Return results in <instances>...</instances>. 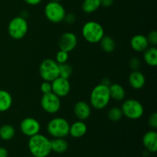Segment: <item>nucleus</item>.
Listing matches in <instances>:
<instances>
[{
  "instance_id": "18",
  "label": "nucleus",
  "mask_w": 157,
  "mask_h": 157,
  "mask_svg": "<svg viewBox=\"0 0 157 157\" xmlns=\"http://www.w3.org/2000/svg\"><path fill=\"white\" fill-rule=\"evenodd\" d=\"M109 92H110V99L117 101H123L126 97L125 89L117 83L110 84V85L109 86Z\"/></svg>"
},
{
  "instance_id": "20",
  "label": "nucleus",
  "mask_w": 157,
  "mask_h": 157,
  "mask_svg": "<svg viewBox=\"0 0 157 157\" xmlns=\"http://www.w3.org/2000/svg\"><path fill=\"white\" fill-rule=\"evenodd\" d=\"M12 97L9 92L0 90V112L9 110L12 105Z\"/></svg>"
},
{
  "instance_id": "31",
  "label": "nucleus",
  "mask_w": 157,
  "mask_h": 157,
  "mask_svg": "<svg viewBox=\"0 0 157 157\" xmlns=\"http://www.w3.org/2000/svg\"><path fill=\"white\" fill-rule=\"evenodd\" d=\"M140 65V61L137 58L134 57V58H132L130 61V68L133 71L137 70L138 67Z\"/></svg>"
},
{
  "instance_id": "35",
  "label": "nucleus",
  "mask_w": 157,
  "mask_h": 157,
  "mask_svg": "<svg viewBox=\"0 0 157 157\" xmlns=\"http://www.w3.org/2000/svg\"><path fill=\"white\" fill-rule=\"evenodd\" d=\"M9 153L5 147H0V157H8Z\"/></svg>"
},
{
  "instance_id": "1",
  "label": "nucleus",
  "mask_w": 157,
  "mask_h": 157,
  "mask_svg": "<svg viewBox=\"0 0 157 157\" xmlns=\"http://www.w3.org/2000/svg\"><path fill=\"white\" fill-rule=\"evenodd\" d=\"M28 147L32 156L35 157H47L52 152L51 140L40 133L29 138Z\"/></svg>"
},
{
  "instance_id": "3",
  "label": "nucleus",
  "mask_w": 157,
  "mask_h": 157,
  "mask_svg": "<svg viewBox=\"0 0 157 157\" xmlns=\"http://www.w3.org/2000/svg\"><path fill=\"white\" fill-rule=\"evenodd\" d=\"M82 35L84 39L90 44L99 43L104 36V28L97 21H87L82 28Z\"/></svg>"
},
{
  "instance_id": "12",
  "label": "nucleus",
  "mask_w": 157,
  "mask_h": 157,
  "mask_svg": "<svg viewBox=\"0 0 157 157\" xmlns=\"http://www.w3.org/2000/svg\"><path fill=\"white\" fill-rule=\"evenodd\" d=\"M78 44V38L72 32H65L62 34L58 40L60 50L66 52H71L76 48Z\"/></svg>"
},
{
  "instance_id": "13",
  "label": "nucleus",
  "mask_w": 157,
  "mask_h": 157,
  "mask_svg": "<svg viewBox=\"0 0 157 157\" xmlns=\"http://www.w3.org/2000/svg\"><path fill=\"white\" fill-rule=\"evenodd\" d=\"M74 113H75V117L79 121H85L90 117V113H91V107L90 104L86 101H78L75 104Z\"/></svg>"
},
{
  "instance_id": "32",
  "label": "nucleus",
  "mask_w": 157,
  "mask_h": 157,
  "mask_svg": "<svg viewBox=\"0 0 157 157\" xmlns=\"http://www.w3.org/2000/svg\"><path fill=\"white\" fill-rule=\"evenodd\" d=\"M76 20V18H75V15L74 14L69 13V14H66L65 17H64V21H65L67 24H74V22Z\"/></svg>"
},
{
  "instance_id": "9",
  "label": "nucleus",
  "mask_w": 157,
  "mask_h": 157,
  "mask_svg": "<svg viewBox=\"0 0 157 157\" xmlns=\"http://www.w3.org/2000/svg\"><path fill=\"white\" fill-rule=\"evenodd\" d=\"M41 106L46 113H56L61 108V99L53 92L44 94L41 98Z\"/></svg>"
},
{
  "instance_id": "22",
  "label": "nucleus",
  "mask_w": 157,
  "mask_h": 157,
  "mask_svg": "<svg viewBox=\"0 0 157 157\" xmlns=\"http://www.w3.org/2000/svg\"><path fill=\"white\" fill-rule=\"evenodd\" d=\"M99 43L101 49L106 53H111L116 48V42L110 36L104 35Z\"/></svg>"
},
{
  "instance_id": "36",
  "label": "nucleus",
  "mask_w": 157,
  "mask_h": 157,
  "mask_svg": "<svg viewBox=\"0 0 157 157\" xmlns=\"http://www.w3.org/2000/svg\"><path fill=\"white\" fill-rule=\"evenodd\" d=\"M101 84H104V85H106V86H108L109 87V86L110 85V84H111V82H110V79H108L107 78H104L102 81H101Z\"/></svg>"
},
{
  "instance_id": "7",
  "label": "nucleus",
  "mask_w": 157,
  "mask_h": 157,
  "mask_svg": "<svg viewBox=\"0 0 157 157\" xmlns=\"http://www.w3.org/2000/svg\"><path fill=\"white\" fill-rule=\"evenodd\" d=\"M44 15L52 23H60L64 21L66 15L65 9L60 2L50 1L44 9Z\"/></svg>"
},
{
  "instance_id": "27",
  "label": "nucleus",
  "mask_w": 157,
  "mask_h": 157,
  "mask_svg": "<svg viewBox=\"0 0 157 157\" xmlns=\"http://www.w3.org/2000/svg\"><path fill=\"white\" fill-rule=\"evenodd\" d=\"M68 58V52L60 50L58 51V53L56 54V56H55V61H56L58 64H64V63H67Z\"/></svg>"
},
{
  "instance_id": "34",
  "label": "nucleus",
  "mask_w": 157,
  "mask_h": 157,
  "mask_svg": "<svg viewBox=\"0 0 157 157\" xmlns=\"http://www.w3.org/2000/svg\"><path fill=\"white\" fill-rule=\"evenodd\" d=\"M23 1L29 6H37V5L40 4L42 0H23Z\"/></svg>"
},
{
  "instance_id": "19",
  "label": "nucleus",
  "mask_w": 157,
  "mask_h": 157,
  "mask_svg": "<svg viewBox=\"0 0 157 157\" xmlns=\"http://www.w3.org/2000/svg\"><path fill=\"white\" fill-rule=\"evenodd\" d=\"M144 60L149 66L156 67L157 65V48L156 46L148 47L144 51Z\"/></svg>"
},
{
  "instance_id": "8",
  "label": "nucleus",
  "mask_w": 157,
  "mask_h": 157,
  "mask_svg": "<svg viewBox=\"0 0 157 157\" xmlns=\"http://www.w3.org/2000/svg\"><path fill=\"white\" fill-rule=\"evenodd\" d=\"M39 74L44 81L52 82L59 77L58 64L55 60L50 58L44 59L40 64Z\"/></svg>"
},
{
  "instance_id": "28",
  "label": "nucleus",
  "mask_w": 157,
  "mask_h": 157,
  "mask_svg": "<svg viewBox=\"0 0 157 157\" xmlns=\"http://www.w3.org/2000/svg\"><path fill=\"white\" fill-rule=\"evenodd\" d=\"M40 89H41V91L42 92L43 94H44L51 93V92H52V82L44 81L41 83V86H40Z\"/></svg>"
},
{
  "instance_id": "30",
  "label": "nucleus",
  "mask_w": 157,
  "mask_h": 157,
  "mask_svg": "<svg viewBox=\"0 0 157 157\" xmlns=\"http://www.w3.org/2000/svg\"><path fill=\"white\" fill-rule=\"evenodd\" d=\"M148 125L153 130L157 128V113L154 112L150 116L148 119Z\"/></svg>"
},
{
  "instance_id": "21",
  "label": "nucleus",
  "mask_w": 157,
  "mask_h": 157,
  "mask_svg": "<svg viewBox=\"0 0 157 157\" xmlns=\"http://www.w3.org/2000/svg\"><path fill=\"white\" fill-rule=\"evenodd\" d=\"M51 148L56 153H64L68 149V144L64 138H54L51 140Z\"/></svg>"
},
{
  "instance_id": "29",
  "label": "nucleus",
  "mask_w": 157,
  "mask_h": 157,
  "mask_svg": "<svg viewBox=\"0 0 157 157\" xmlns=\"http://www.w3.org/2000/svg\"><path fill=\"white\" fill-rule=\"evenodd\" d=\"M148 40L149 44L153 46H156L157 44V32L156 31H152L148 34V36L147 37Z\"/></svg>"
},
{
  "instance_id": "6",
  "label": "nucleus",
  "mask_w": 157,
  "mask_h": 157,
  "mask_svg": "<svg viewBox=\"0 0 157 157\" xmlns=\"http://www.w3.org/2000/svg\"><path fill=\"white\" fill-rule=\"evenodd\" d=\"M121 108L123 115L130 120L140 119L144 113V106L140 101L135 99L126 100Z\"/></svg>"
},
{
  "instance_id": "17",
  "label": "nucleus",
  "mask_w": 157,
  "mask_h": 157,
  "mask_svg": "<svg viewBox=\"0 0 157 157\" xmlns=\"http://www.w3.org/2000/svg\"><path fill=\"white\" fill-rule=\"evenodd\" d=\"M87 127L85 123L82 121H76L70 125L69 134L74 138H81L86 134Z\"/></svg>"
},
{
  "instance_id": "2",
  "label": "nucleus",
  "mask_w": 157,
  "mask_h": 157,
  "mask_svg": "<svg viewBox=\"0 0 157 157\" xmlns=\"http://www.w3.org/2000/svg\"><path fill=\"white\" fill-rule=\"evenodd\" d=\"M110 101L108 86L102 84L95 86L90 93V101L92 107L96 110L104 109Z\"/></svg>"
},
{
  "instance_id": "14",
  "label": "nucleus",
  "mask_w": 157,
  "mask_h": 157,
  "mask_svg": "<svg viewBox=\"0 0 157 157\" xmlns=\"http://www.w3.org/2000/svg\"><path fill=\"white\" fill-rule=\"evenodd\" d=\"M143 145L149 153L157 151V133L155 130L147 132L143 136Z\"/></svg>"
},
{
  "instance_id": "33",
  "label": "nucleus",
  "mask_w": 157,
  "mask_h": 157,
  "mask_svg": "<svg viewBox=\"0 0 157 157\" xmlns=\"http://www.w3.org/2000/svg\"><path fill=\"white\" fill-rule=\"evenodd\" d=\"M113 2L114 0H101V6L106 8L110 7L113 4Z\"/></svg>"
},
{
  "instance_id": "24",
  "label": "nucleus",
  "mask_w": 157,
  "mask_h": 157,
  "mask_svg": "<svg viewBox=\"0 0 157 157\" xmlns=\"http://www.w3.org/2000/svg\"><path fill=\"white\" fill-rule=\"evenodd\" d=\"M101 6V0H84L81 5L82 10L85 13H93Z\"/></svg>"
},
{
  "instance_id": "15",
  "label": "nucleus",
  "mask_w": 157,
  "mask_h": 157,
  "mask_svg": "<svg viewBox=\"0 0 157 157\" xmlns=\"http://www.w3.org/2000/svg\"><path fill=\"white\" fill-rule=\"evenodd\" d=\"M149 45L147 36L141 34L135 35L130 40V47L136 52H144Z\"/></svg>"
},
{
  "instance_id": "4",
  "label": "nucleus",
  "mask_w": 157,
  "mask_h": 157,
  "mask_svg": "<svg viewBox=\"0 0 157 157\" xmlns=\"http://www.w3.org/2000/svg\"><path fill=\"white\" fill-rule=\"evenodd\" d=\"M70 124L62 117H55L47 125V131L54 138H64L69 134Z\"/></svg>"
},
{
  "instance_id": "16",
  "label": "nucleus",
  "mask_w": 157,
  "mask_h": 157,
  "mask_svg": "<svg viewBox=\"0 0 157 157\" xmlns=\"http://www.w3.org/2000/svg\"><path fill=\"white\" fill-rule=\"evenodd\" d=\"M129 84L130 87L136 90H140L146 84V78L142 72L138 70L133 71L129 75Z\"/></svg>"
},
{
  "instance_id": "5",
  "label": "nucleus",
  "mask_w": 157,
  "mask_h": 157,
  "mask_svg": "<svg viewBox=\"0 0 157 157\" xmlns=\"http://www.w3.org/2000/svg\"><path fill=\"white\" fill-rule=\"evenodd\" d=\"M28 31L29 24L23 16L15 17L8 25V33L13 39H21L25 36Z\"/></svg>"
},
{
  "instance_id": "26",
  "label": "nucleus",
  "mask_w": 157,
  "mask_h": 157,
  "mask_svg": "<svg viewBox=\"0 0 157 157\" xmlns=\"http://www.w3.org/2000/svg\"><path fill=\"white\" fill-rule=\"evenodd\" d=\"M58 69H59V77L65 79H69L71 76L73 69L71 66L67 63H64V64H58Z\"/></svg>"
},
{
  "instance_id": "23",
  "label": "nucleus",
  "mask_w": 157,
  "mask_h": 157,
  "mask_svg": "<svg viewBox=\"0 0 157 157\" xmlns=\"http://www.w3.org/2000/svg\"><path fill=\"white\" fill-rule=\"evenodd\" d=\"M15 128L10 124H4L0 127V138L2 140H11L15 136Z\"/></svg>"
},
{
  "instance_id": "37",
  "label": "nucleus",
  "mask_w": 157,
  "mask_h": 157,
  "mask_svg": "<svg viewBox=\"0 0 157 157\" xmlns=\"http://www.w3.org/2000/svg\"><path fill=\"white\" fill-rule=\"evenodd\" d=\"M50 1H52V2H60V1H61V0H50Z\"/></svg>"
},
{
  "instance_id": "10",
  "label": "nucleus",
  "mask_w": 157,
  "mask_h": 157,
  "mask_svg": "<svg viewBox=\"0 0 157 157\" xmlns=\"http://www.w3.org/2000/svg\"><path fill=\"white\" fill-rule=\"evenodd\" d=\"M20 130L25 136H31L39 133L41 130L40 123L33 117H26L20 123Z\"/></svg>"
},
{
  "instance_id": "25",
  "label": "nucleus",
  "mask_w": 157,
  "mask_h": 157,
  "mask_svg": "<svg viewBox=\"0 0 157 157\" xmlns=\"http://www.w3.org/2000/svg\"><path fill=\"white\" fill-rule=\"evenodd\" d=\"M124 117L121 108L118 107H113L107 112V117L112 122H118Z\"/></svg>"
},
{
  "instance_id": "11",
  "label": "nucleus",
  "mask_w": 157,
  "mask_h": 157,
  "mask_svg": "<svg viewBox=\"0 0 157 157\" xmlns=\"http://www.w3.org/2000/svg\"><path fill=\"white\" fill-rule=\"evenodd\" d=\"M52 92L57 96L61 98L66 97L71 91V84L69 79L58 77L52 81Z\"/></svg>"
},
{
  "instance_id": "38",
  "label": "nucleus",
  "mask_w": 157,
  "mask_h": 157,
  "mask_svg": "<svg viewBox=\"0 0 157 157\" xmlns=\"http://www.w3.org/2000/svg\"><path fill=\"white\" fill-rule=\"evenodd\" d=\"M29 157H35V156H29Z\"/></svg>"
}]
</instances>
